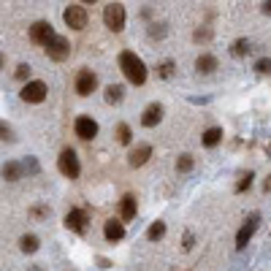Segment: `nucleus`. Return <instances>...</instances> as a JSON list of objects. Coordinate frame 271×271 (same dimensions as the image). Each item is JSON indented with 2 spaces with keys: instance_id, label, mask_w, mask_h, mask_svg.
Segmentation results:
<instances>
[{
  "instance_id": "1",
  "label": "nucleus",
  "mask_w": 271,
  "mask_h": 271,
  "mask_svg": "<svg viewBox=\"0 0 271 271\" xmlns=\"http://www.w3.org/2000/svg\"><path fill=\"white\" fill-rule=\"evenodd\" d=\"M120 71L125 74L130 84H136V87H141L144 82H147V65L144 60L136 55V52H122L120 55Z\"/></svg>"
},
{
  "instance_id": "2",
  "label": "nucleus",
  "mask_w": 271,
  "mask_h": 271,
  "mask_svg": "<svg viewBox=\"0 0 271 271\" xmlns=\"http://www.w3.org/2000/svg\"><path fill=\"white\" fill-rule=\"evenodd\" d=\"M57 168H60L63 176H68V179H79V174H82V166H79V157L74 149H63L60 157H57Z\"/></svg>"
},
{
  "instance_id": "3",
  "label": "nucleus",
  "mask_w": 271,
  "mask_h": 271,
  "mask_svg": "<svg viewBox=\"0 0 271 271\" xmlns=\"http://www.w3.org/2000/svg\"><path fill=\"white\" fill-rule=\"evenodd\" d=\"M103 25L111 33H120L125 28V6L122 3H109L103 9Z\"/></svg>"
},
{
  "instance_id": "4",
  "label": "nucleus",
  "mask_w": 271,
  "mask_h": 271,
  "mask_svg": "<svg viewBox=\"0 0 271 271\" xmlns=\"http://www.w3.org/2000/svg\"><path fill=\"white\" fill-rule=\"evenodd\" d=\"M46 55L55 63H65L71 57V41L65 36H55L49 44H46Z\"/></svg>"
},
{
  "instance_id": "5",
  "label": "nucleus",
  "mask_w": 271,
  "mask_h": 271,
  "mask_svg": "<svg viewBox=\"0 0 271 271\" xmlns=\"http://www.w3.org/2000/svg\"><path fill=\"white\" fill-rule=\"evenodd\" d=\"M74 87H76V95L87 98V95H92V92L98 90V76L92 74L90 68H82V71L76 74V82H74Z\"/></svg>"
},
{
  "instance_id": "6",
  "label": "nucleus",
  "mask_w": 271,
  "mask_h": 271,
  "mask_svg": "<svg viewBox=\"0 0 271 271\" xmlns=\"http://www.w3.org/2000/svg\"><path fill=\"white\" fill-rule=\"evenodd\" d=\"M63 19H65V25H68L71 30H84V28H87V22H90L84 6H68V9L63 11Z\"/></svg>"
},
{
  "instance_id": "7",
  "label": "nucleus",
  "mask_w": 271,
  "mask_h": 271,
  "mask_svg": "<svg viewBox=\"0 0 271 271\" xmlns=\"http://www.w3.org/2000/svg\"><path fill=\"white\" fill-rule=\"evenodd\" d=\"M46 92H49V87H46L44 82H28L22 87V92H19V98H22L25 103H44Z\"/></svg>"
},
{
  "instance_id": "8",
  "label": "nucleus",
  "mask_w": 271,
  "mask_h": 271,
  "mask_svg": "<svg viewBox=\"0 0 271 271\" xmlns=\"http://www.w3.org/2000/svg\"><path fill=\"white\" fill-rule=\"evenodd\" d=\"M257 225H260V214L255 211V214H249V217H247V222H244V225L239 228V233H236V247H239V249H244V247H247V244H249V239L255 236Z\"/></svg>"
},
{
  "instance_id": "9",
  "label": "nucleus",
  "mask_w": 271,
  "mask_h": 271,
  "mask_svg": "<svg viewBox=\"0 0 271 271\" xmlns=\"http://www.w3.org/2000/svg\"><path fill=\"white\" fill-rule=\"evenodd\" d=\"M55 36H57V33L52 30V25H49V22H44V19H41V22H33V28H30V41H33V44L46 46Z\"/></svg>"
},
{
  "instance_id": "10",
  "label": "nucleus",
  "mask_w": 271,
  "mask_h": 271,
  "mask_svg": "<svg viewBox=\"0 0 271 271\" xmlns=\"http://www.w3.org/2000/svg\"><path fill=\"white\" fill-rule=\"evenodd\" d=\"M74 130H76V136L82 138V141H92V138L98 136V122L92 120V117H76V122H74Z\"/></svg>"
},
{
  "instance_id": "11",
  "label": "nucleus",
  "mask_w": 271,
  "mask_h": 271,
  "mask_svg": "<svg viewBox=\"0 0 271 271\" xmlns=\"http://www.w3.org/2000/svg\"><path fill=\"white\" fill-rule=\"evenodd\" d=\"M65 228L74 230V233H84V230H87V211L71 209L68 214H65Z\"/></svg>"
},
{
  "instance_id": "12",
  "label": "nucleus",
  "mask_w": 271,
  "mask_h": 271,
  "mask_svg": "<svg viewBox=\"0 0 271 271\" xmlns=\"http://www.w3.org/2000/svg\"><path fill=\"white\" fill-rule=\"evenodd\" d=\"M149 157H152V147H149V144H136V147L130 149V155H128V166L130 168H141Z\"/></svg>"
},
{
  "instance_id": "13",
  "label": "nucleus",
  "mask_w": 271,
  "mask_h": 271,
  "mask_svg": "<svg viewBox=\"0 0 271 271\" xmlns=\"http://www.w3.org/2000/svg\"><path fill=\"white\" fill-rule=\"evenodd\" d=\"M160 120H163V106L160 103H149L147 109H144V114H141V125L144 128H155Z\"/></svg>"
},
{
  "instance_id": "14",
  "label": "nucleus",
  "mask_w": 271,
  "mask_h": 271,
  "mask_svg": "<svg viewBox=\"0 0 271 271\" xmlns=\"http://www.w3.org/2000/svg\"><path fill=\"white\" fill-rule=\"evenodd\" d=\"M103 236L109 241H122L125 239V222L122 220H109L103 225Z\"/></svg>"
},
{
  "instance_id": "15",
  "label": "nucleus",
  "mask_w": 271,
  "mask_h": 271,
  "mask_svg": "<svg viewBox=\"0 0 271 271\" xmlns=\"http://www.w3.org/2000/svg\"><path fill=\"white\" fill-rule=\"evenodd\" d=\"M220 68V60H217L214 55H198V60H195V71L198 74H214V71Z\"/></svg>"
},
{
  "instance_id": "16",
  "label": "nucleus",
  "mask_w": 271,
  "mask_h": 271,
  "mask_svg": "<svg viewBox=\"0 0 271 271\" xmlns=\"http://www.w3.org/2000/svg\"><path fill=\"white\" fill-rule=\"evenodd\" d=\"M136 211H138V206H136V198H133V195H125L122 201H120V220H122V222L136 220Z\"/></svg>"
},
{
  "instance_id": "17",
  "label": "nucleus",
  "mask_w": 271,
  "mask_h": 271,
  "mask_svg": "<svg viewBox=\"0 0 271 271\" xmlns=\"http://www.w3.org/2000/svg\"><path fill=\"white\" fill-rule=\"evenodd\" d=\"M220 141H222V128H209V130H203L201 144H203L206 149H214Z\"/></svg>"
},
{
  "instance_id": "18",
  "label": "nucleus",
  "mask_w": 271,
  "mask_h": 271,
  "mask_svg": "<svg viewBox=\"0 0 271 271\" xmlns=\"http://www.w3.org/2000/svg\"><path fill=\"white\" fill-rule=\"evenodd\" d=\"M22 174H25V166H22V163H14V160H11V163H6V166H3V179H6V182L22 179Z\"/></svg>"
},
{
  "instance_id": "19",
  "label": "nucleus",
  "mask_w": 271,
  "mask_h": 271,
  "mask_svg": "<svg viewBox=\"0 0 271 271\" xmlns=\"http://www.w3.org/2000/svg\"><path fill=\"white\" fill-rule=\"evenodd\" d=\"M103 98H106V103H120L125 98V87L122 84H109L106 92H103Z\"/></svg>"
},
{
  "instance_id": "20",
  "label": "nucleus",
  "mask_w": 271,
  "mask_h": 271,
  "mask_svg": "<svg viewBox=\"0 0 271 271\" xmlns=\"http://www.w3.org/2000/svg\"><path fill=\"white\" fill-rule=\"evenodd\" d=\"M114 133H117V141H120L122 147H130V141H133V130H130L128 122H120Z\"/></svg>"
},
{
  "instance_id": "21",
  "label": "nucleus",
  "mask_w": 271,
  "mask_h": 271,
  "mask_svg": "<svg viewBox=\"0 0 271 271\" xmlns=\"http://www.w3.org/2000/svg\"><path fill=\"white\" fill-rule=\"evenodd\" d=\"M249 52H252V46H249L247 38H239V41L230 44V55H233V57H247Z\"/></svg>"
},
{
  "instance_id": "22",
  "label": "nucleus",
  "mask_w": 271,
  "mask_h": 271,
  "mask_svg": "<svg viewBox=\"0 0 271 271\" xmlns=\"http://www.w3.org/2000/svg\"><path fill=\"white\" fill-rule=\"evenodd\" d=\"M19 249H22V252H28V255H33V252L38 249V236L25 233L22 239H19Z\"/></svg>"
},
{
  "instance_id": "23",
  "label": "nucleus",
  "mask_w": 271,
  "mask_h": 271,
  "mask_svg": "<svg viewBox=\"0 0 271 271\" xmlns=\"http://www.w3.org/2000/svg\"><path fill=\"white\" fill-rule=\"evenodd\" d=\"M163 236H166V222H163V220L152 222L149 230H147V239H149V241H160Z\"/></svg>"
},
{
  "instance_id": "24",
  "label": "nucleus",
  "mask_w": 271,
  "mask_h": 271,
  "mask_svg": "<svg viewBox=\"0 0 271 271\" xmlns=\"http://www.w3.org/2000/svg\"><path fill=\"white\" fill-rule=\"evenodd\" d=\"M193 166H195V160H193V155H179V160H176V171L179 174H187V171H193Z\"/></svg>"
},
{
  "instance_id": "25",
  "label": "nucleus",
  "mask_w": 271,
  "mask_h": 271,
  "mask_svg": "<svg viewBox=\"0 0 271 271\" xmlns=\"http://www.w3.org/2000/svg\"><path fill=\"white\" fill-rule=\"evenodd\" d=\"M174 68H176L174 60L160 63V65H157V76H160V79H171V76H174Z\"/></svg>"
},
{
  "instance_id": "26",
  "label": "nucleus",
  "mask_w": 271,
  "mask_h": 271,
  "mask_svg": "<svg viewBox=\"0 0 271 271\" xmlns=\"http://www.w3.org/2000/svg\"><path fill=\"white\" fill-rule=\"evenodd\" d=\"M255 74H260V76L271 74V57H260V60L255 63Z\"/></svg>"
},
{
  "instance_id": "27",
  "label": "nucleus",
  "mask_w": 271,
  "mask_h": 271,
  "mask_svg": "<svg viewBox=\"0 0 271 271\" xmlns=\"http://www.w3.org/2000/svg\"><path fill=\"white\" fill-rule=\"evenodd\" d=\"M163 36H166V25H163V22H152L149 25V38L155 41V38H163Z\"/></svg>"
},
{
  "instance_id": "28",
  "label": "nucleus",
  "mask_w": 271,
  "mask_h": 271,
  "mask_svg": "<svg viewBox=\"0 0 271 271\" xmlns=\"http://www.w3.org/2000/svg\"><path fill=\"white\" fill-rule=\"evenodd\" d=\"M252 179H255V174H252V171H247V174H244L241 179H239V184H236V193H244V190H249Z\"/></svg>"
},
{
  "instance_id": "29",
  "label": "nucleus",
  "mask_w": 271,
  "mask_h": 271,
  "mask_svg": "<svg viewBox=\"0 0 271 271\" xmlns=\"http://www.w3.org/2000/svg\"><path fill=\"white\" fill-rule=\"evenodd\" d=\"M193 38H195L198 44H201V41L206 44V41H211V30H209V28H203V30H195V33H193Z\"/></svg>"
},
{
  "instance_id": "30",
  "label": "nucleus",
  "mask_w": 271,
  "mask_h": 271,
  "mask_svg": "<svg viewBox=\"0 0 271 271\" xmlns=\"http://www.w3.org/2000/svg\"><path fill=\"white\" fill-rule=\"evenodd\" d=\"M14 76L19 79V82H25V79H30V65H25V63H22V65H19V68L14 71Z\"/></svg>"
},
{
  "instance_id": "31",
  "label": "nucleus",
  "mask_w": 271,
  "mask_h": 271,
  "mask_svg": "<svg viewBox=\"0 0 271 271\" xmlns=\"http://www.w3.org/2000/svg\"><path fill=\"white\" fill-rule=\"evenodd\" d=\"M30 217H36V220H44V217H49V206H36V209H30Z\"/></svg>"
},
{
  "instance_id": "32",
  "label": "nucleus",
  "mask_w": 271,
  "mask_h": 271,
  "mask_svg": "<svg viewBox=\"0 0 271 271\" xmlns=\"http://www.w3.org/2000/svg\"><path fill=\"white\" fill-rule=\"evenodd\" d=\"M22 166H25V171H28V174H38V163H36V157H28V160H25Z\"/></svg>"
},
{
  "instance_id": "33",
  "label": "nucleus",
  "mask_w": 271,
  "mask_h": 271,
  "mask_svg": "<svg viewBox=\"0 0 271 271\" xmlns=\"http://www.w3.org/2000/svg\"><path fill=\"white\" fill-rule=\"evenodd\" d=\"M0 133H3V141H11V138H14V136H11V128H9V125H0Z\"/></svg>"
},
{
  "instance_id": "34",
  "label": "nucleus",
  "mask_w": 271,
  "mask_h": 271,
  "mask_svg": "<svg viewBox=\"0 0 271 271\" xmlns=\"http://www.w3.org/2000/svg\"><path fill=\"white\" fill-rule=\"evenodd\" d=\"M193 241H195L193 233H184V244H182V247H184V249H193Z\"/></svg>"
},
{
  "instance_id": "35",
  "label": "nucleus",
  "mask_w": 271,
  "mask_h": 271,
  "mask_svg": "<svg viewBox=\"0 0 271 271\" xmlns=\"http://www.w3.org/2000/svg\"><path fill=\"white\" fill-rule=\"evenodd\" d=\"M260 9H263V14H268V17H271V0H263Z\"/></svg>"
},
{
  "instance_id": "36",
  "label": "nucleus",
  "mask_w": 271,
  "mask_h": 271,
  "mask_svg": "<svg viewBox=\"0 0 271 271\" xmlns=\"http://www.w3.org/2000/svg\"><path fill=\"white\" fill-rule=\"evenodd\" d=\"M263 193H271V176H268L266 182H263Z\"/></svg>"
},
{
  "instance_id": "37",
  "label": "nucleus",
  "mask_w": 271,
  "mask_h": 271,
  "mask_svg": "<svg viewBox=\"0 0 271 271\" xmlns=\"http://www.w3.org/2000/svg\"><path fill=\"white\" fill-rule=\"evenodd\" d=\"M82 3H84V6H92V3H98V0H82Z\"/></svg>"
},
{
  "instance_id": "38",
  "label": "nucleus",
  "mask_w": 271,
  "mask_h": 271,
  "mask_svg": "<svg viewBox=\"0 0 271 271\" xmlns=\"http://www.w3.org/2000/svg\"><path fill=\"white\" fill-rule=\"evenodd\" d=\"M266 155H268V157H271V144H268V147H266Z\"/></svg>"
}]
</instances>
